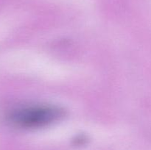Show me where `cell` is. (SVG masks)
<instances>
[{"instance_id": "6da1fadb", "label": "cell", "mask_w": 151, "mask_h": 150, "mask_svg": "<svg viewBox=\"0 0 151 150\" xmlns=\"http://www.w3.org/2000/svg\"><path fill=\"white\" fill-rule=\"evenodd\" d=\"M60 116V110L50 106H35L13 112L10 120L22 127L36 128L54 121Z\"/></svg>"}]
</instances>
